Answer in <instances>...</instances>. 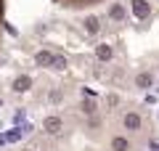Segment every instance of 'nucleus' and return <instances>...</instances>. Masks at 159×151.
Listing matches in <instances>:
<instances>
[{
  "label": "nucleus",
  "mask_w": 159,
  "mask_h": 151,
  "mask_svg": "<svg viewBox=\"0 0 159 151\" xmlns=\"http://www.w3.org/2000/svg\"><path fill=\"white\" fill-rule=\"evenodd\" d=\"M72 32L90 82L125 95L159 88V0H114Z\"/></svg>",
  "instance_id": "f257e3e1"
},
{
  "label": "nucleus",
  "mask_w": 159,
  "mask_h": 151,
  "mask_svg": "<svg viewBox=\"0 0 159 151\" xmlns=\"http://www.w3.org/2000/svg\"><path fill=\"white\" fill-rule=\"evenodd\" d=\"M151 112L125 93H90L43 117L32 135L0 151H148Z\"/></svg>",
  "instance_id": "f03ea898"
},
{
  "label": "nucleus",
  "mask_w": 159,
  "mask_h": 151,
  "mask_svg": "<svg viewBox=\"0 0 159 151\" xmlns=\"http://www.w3.org/2000/svg\"><path fill=\"white\" fill-rule=\"evenodd\" d=\"M56 6L66 8V11H93V8L103 6V3H109V0H53Z\"/></svg>",
  "instance_id": "7ed1b4c3"
},
{
  "label": "nucleus",
  "mask_w": 159,
  "mask_h": 151,
  "mask_svg": "<svg viewBox=\"0 0 159 151\" xmlns=\"http://www.w3.org/2000/svg\"><path fill=\"white\" fill-rule=\"evenodd\" d=\"M0 45H3V0H0Z\"/></svg>",
  "instance_id": "20e7f679"
}]
</instances>
